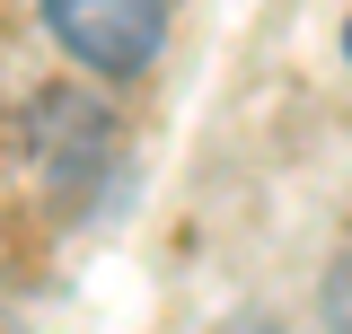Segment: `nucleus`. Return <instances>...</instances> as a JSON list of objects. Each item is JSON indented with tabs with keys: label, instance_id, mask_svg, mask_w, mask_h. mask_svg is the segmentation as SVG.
<instances>
[{
	"label": "nucleus",
	"instance_id": "f257e3e1",
	"mask_svg": "<svg viewBox=\"0 0 352 334\" xmlns=\"http://www.w3.org/2000/svg\"><path fill=\"white\" fill-rule=\"evenodd\" d=\"M44 18L88 71H141L159 53V0H44Z\"/></svg>",
	"mask_w": 352,
	"mask_h": 334
},
{
	"label": "nucleus",
	"instance_id": "f03ea898",
	"mask_svg": "<svg viewBox=\"0 0 352 334\" xmlns=\"http://www.w3.org/2000/svg\"><path fill=\"white\" fill-rule=\"evenodd\" d=\"M344 53H352V27H344Z\"/></svg>",
	"mask_w": 352,
	"mask_h": 334
}]
</instances>
